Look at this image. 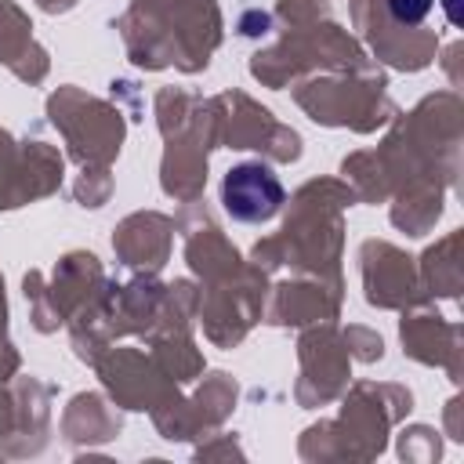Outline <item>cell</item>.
I'll return each instance as SVG.
<instances>
[{"label": "cell", "mask_w": 464, "mask_h": 464, "mask_svg": "<svg viewBox=\"0 0 464 464\" xmlns=\"http://www.w3.org/2000/svg\"><path fill=\"white\" fill-rule=\"evenodd\" d=\"M431 4H435V0H388V11H392L395 22H402V25H417V22L431 11Z\"/></svg>", "instance_id": "cell-2"}, {"label": "cell", "mask_w": 464, "mask_h": 464, "mask_svg": "<svg viewBox=\"0 0 464 464\" xmlns=\"http://www.w3.org/2000/svg\"><path fill=\"white\" fill-rule=\"evenodd\" d=\"M221 203L236 221H268L283 207V181L265 163H239L221 181Z\"/></svg>", "instance_id": "cell-1"}]
</instances>
